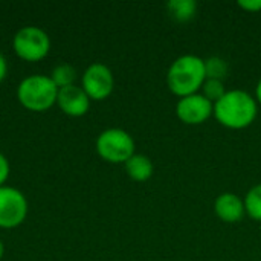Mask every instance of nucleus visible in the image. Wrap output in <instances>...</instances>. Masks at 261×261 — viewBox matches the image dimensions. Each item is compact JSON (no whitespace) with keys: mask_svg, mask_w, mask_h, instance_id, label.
Returning a JSON list of instances; mask_svg holds the SVG:
<instances>
[{"mask_svg":"<svg viewBox=\"0 0 261 261\" xmlns=\"http://www.w3.org/2000/svg\"><path fill=\"white\" fill-rule=\"evenodd\" d=\"M257 113V99L245 90H228L214 104L216 119L231 130H243L249 127L255 121Z\"/></svg>","mask_w":261,"mask_h":261,"instance_id":"1","label":"nucleus"},{"mask_svg":"<svg viewBox=\"0 0 261 261\" xmlns=\"http://www.w3.org/2000/svg\"><path fill=\"white\" fill-rule=\"evenodd\" d=\"M15 54L24 61H40L50 50L49 35L37 26H24L17 31L12 38Z\"/></svg>","mask_w":261,"mask_h":261,"instance_id":"5","label":"nucleus"},{"mask_svg":"<svg viewBox=\"0 0 261 261\" xmlns=\"http://www.w3.org/2000/svg\"><path fill=\"white\" fill-rule=\"evenodd\" d=\"M11 173V167H9V161L6 159L5 154L0 153V187H3V184L8 180Z\"/></svg>","mask_w":261,"mask_h":261,"instance_id":"17","label":"nucleus"},{"mask_svg":"<svg viewBox=\"0 0 261 261\" xmlns=\"http://www.w3.org/2000/svg\"><path fill=\"white\" fill-rule=\"evenodd\" d=\"M96 151L110 164H125L135 154V141L122 128H107L96 138Z\"/></svg>","mask_w":261,"mask_h":261,"instance_id":"4","label":"nucleus"},{"mask_svg":"<svg viewBox=\"0 0 261 261\" xmlns=\"http://www.w3.org/2000/svg\"><path fill=\"white\" fill-rule=\"evenodd\" d=\"M57 104L60 110H63L66 115L78 118L89 112L90 107V98L80 86H67L63 89H58Z\"/></svg>","mask_w":261,"mask_h":261,"instance_id":"9","label":"nucleus"},{"mask_svg":"<svg viewBox=\"0 0 261 261\" xmlns=\"http://www.w3.org/2000/svg\"><path fill=\"white\" fill-rule=\"evenodd\" d=\"M28 216L24 194L12 187H0V228L12 229L20 226Z\"/></svg>","mask_w":261,"mask_h":261,"instance_id":"6","label":"nucleus"},{"mask_svg":"<svg viewBox=\"0 0 261 261\" xmlns=\"http://www.w3.org/2000/svg\"><path fill=\"white\" fill-rule=\"evenodd\" d=\"M75 78H76V70L70 64H67V63L55 66L54 70H52V75H50V80L55 83V86L58 89L72 86Z\"/></svg>","mask_w":261,"mask_h":261,"instance_id":"14","label":"nucleus"},{"mask_svg":"<svg viewBox=\"0 0 261 261\" xmlns=\"http://www.w3.org/2000/svg\"><path fill=\"white\" fill-rule=\"evenodd\" d=\"M239 6L246 12H258L261 11V0H239Z\"/></svg>","mask_w":261,"mask_h":261,"instance_id":"18","label":"nucleus"},{"mask_svg":"<svg viewBox=\"0 0 261 261\" xmlns=\"http://www.w3.org/2000/svg\"><path fill=\"white\" fill-rule=\"evenodd\" d=\"M255 99H257V102H260L261 104V80L258 81L257 89H255Z\"/></svg>","mask_w":261,"mask_h":261,"instance_id":"20","label":"nucleus"},{"mask_svg":"<svg viewBox=\"0 0 261 261\" xmlns=\"http://www.w3.org/2000/svg\"><path fill=\"white\" fill-rule=\"evenodd\" d=\"M245 210H246V214L252 219V220H257L261 222V184L252 187L246 197H245Z\"/></svg>","mask_w":261,"mask_h":261,"instance_id":"13","label":"nucleus"},{"mask_svg":"<svg viewBox=\"0 0 261 261\" xmlns=\"http://www.w3.org/2000/svg\"><path fill=\"white\" fill-rule=\"evenodd\" d=\"M83 90L90 99L102 101L109 98L115 87V78L112 70L102 63L90 64L83 75Z\"/></svg>","mask_w":261,"mask_h":261,"instance_id":"7","label":"nucleus"},{"mask_svg":"<svg viewBox=\"0 0 261 261\" xmlns=\"http://www.w3.org/2000/svg\"><path fill=\"white\" fill-rule=\"evenodd\" d=\"M58 87L47 75L26 76L17 87L18 102L31 112H46L57 104Z\"/></svg>","mask_w":261,"mask_h":261,"instance_id":"3","label":"nucleus"},{"mask_svg":"<svg viewBox=\"0 0 261 261\" xmlns=\"http://www.w3.org/2000/svg\"><path fill=\"white\" fill-rule=\"evenodd\" d=\"M124 165H125V173L135 182H147L153 176V171H154L151 159L141 153L139 154L135 153Z\"/></svg>","mask_w":261,"mask_h":261,"instance_id":"11","label":"nucleus"},{"mask_svg":"<svg viewBox=\"0 0 261 261\" xmlns=\"http://www.w3.org/2000/svg\"><path fill=\"white\" fill-rule=\"evenodd\" d=\"M205 80V60L191 54L176 58L167 72V86L179 98L197 93Z\"/></svg>","mask_w":261,"mask_h":261,"instance_id":"2","label":"nucleus"},{"mask_svg":"<svg viewBox=\"0 0 261 261\" xmlns=\"http://www.w3.org/2000/svg\"><path fill=\"white\" fill-rule=\"evenodd\" d=\"M176 115L184 124L199 125L208 121L211 115H214V104L208 101L202 93H194L177 101Z\"/></svg>","mask_w":261,"mask_h":261,"instance_id":"8","label":"nucleus"},{"mask_svg":"<svg viewBox=\"0 0 261 261\" xmlns=\"http://www.w3.org/2000/svg\"><path fill=\"white\" fill-rule=\"evenodd\" d=\"M205 73L206 80L223 81L228 75V63L222 57H210L205 60Z\"/></svg>","mask_w":261,"mask_h":261,"instance_id":"15","label":"nucleus"},{"mask_svg":"<svg viewBox=\"0 0 261 261\" xmlns=\"http://www.w3.org/2000/svg\"><path fill=\"white\" fill-rule=\"evenodd\" d=\"M217 217L225 223H239L245 214V202L234 193H222L214 202Z\"/></svg>","mask_w":261,"mask_h":261,"instance_id":"10","label":"nucleus"},{"mask_svg":"<svg viewBox=\"0 0 261 261\" xmlns=\"http://www.w3.org/2000/svg\"><path fill=\"white\" fill-rule=\"evenodd\" d=\"M168 15L177 23H188L197 12V3L194 0H170L167 3Z\"/></svg>","mask_w":261,"mask_h":261,"instance_id":"12","label":"nucleus"},{"mask_svg":"<svg viewBox=\"0 0 261 261\" xmlns=\"http://www.w3.org/2000/svg\"><path fill=\"white\" fill-rule=\"evenodd\" d=\"M3 254H5V246H3V243H2V240H0V260H2V257H3Z\"/></svg>","mask_w":261,"mask_h":261,"instance_id":"21","label":"nucleus"},{"mask_svg":"<svg viewBox=\"0 0 261 261\" xmlns=\"http://www.w3.org/2000/svg\"><path fill=\"white\" fill-rule=\"evenodd\" d=\"M8 73V63H6V58L3 57V54H0V83L5 80Z\"/></svg>","mask_w":261,"mask_h":261,"instance_id":"19","label":"nucleus"},{"mask_svg":"<svg viewBox=\"0 0 261 261\" xmlns=\"http://www.w3.org/2000/svg\"><path fill=\"white\" fill-rule=\"evenodd\" d=\"M226 92L228 90L225 89L223 81H219V80H205L202 86V95L213 104H216Z\"/></svg>","mask_w":261,"mask_h":261,"instance_id":"16","label":"nucleus"}]
</instances>
